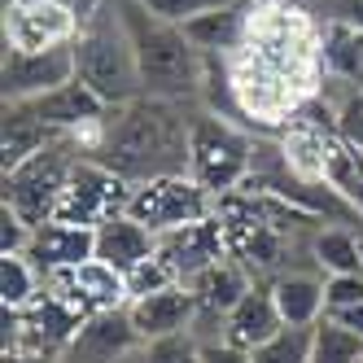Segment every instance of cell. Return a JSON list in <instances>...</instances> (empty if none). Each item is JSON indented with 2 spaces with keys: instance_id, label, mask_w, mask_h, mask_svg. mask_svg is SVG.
<instances>
[{
  "instance_id": "cell-1",
  "label": "cell",
  "mask_w": 363,
  "mask_h": 363,
  "mask_svg": "<svg viewBox=\"0 0 363 363\" xmlns=\"http://www.w3.org/2000/svg\"><path fill=\"white\" fill-rule=\"evenodd\" d=\"M189 140L193 114L179 101L136 96L114 106L79 145L84 158L110 167L127 184H149L162 175H189Z\"/></svg>"
},
{
  "instance_id": "cell-2",
  "label": "cell",
  "mask_w": 363,
  "mask_h": 363,
  "mask_svg": "<svg viewBox=\"0 0 363 363\" xmlns=\"http://www.w3.org/2000/svg\"><path fill=\"white\" fill-rule=\"evenodd\" d=\"M118 13L127 22L132 48H136L145 96L179 101V106L197 101L201 88H206V57L184 35V27L162 18V13H153V9H145L140 0H118Z\"/></svg>"
},
{
  "instance_id": "cell-3",
  "label": "cell",
  "mask_w": 363,
  "mask_h": 363,
  "mask_svg": "<svg viewBox=\"0 0 363 363\" xmlns=\"http://www.w3.org/2000/svg\"><path fill=\"white\" fill-rule=\"evenodd\" d=\"M74 74H79L110 110L145 96L136 48H132V35H127L123 13H118V0H106V9L74 35Z\"/></svg>"
},
{
  "instance_id": "cell-4",
  "label": "cell",
  "mask_w": 363,
  "mask_h": 363,
  "mask_svg": "<svg viewBox=\"0 0 363 363\" xmlns=\"http://www.w3.org/2000/svg\"><path fill=\"white\" fill-rule=\"evenodd\" d=\"M79 158H84V145L74 136H62L53 145H44L27 162L5 171V206L27 228L53 223L57 206H62V193L70 184V171L79 167Z\"/></svg>"
},
{
  "instance_id": "cell-5",
  "label": "cell",
  "mask_w": 363,
  "mask_h": 363,
  "mask_svg": "<svg viewBox=\"0 0 363 363\" xmlns=\"http://www.w3.org/2000/svg\"><path fill=\"white\" fill-rule=\"evenodd\" d=\"M250 171H254V140L228 114L197 110L193 140H189V175L219 201L228 193H237Z\"/></svg>"
},
{
  "instance_id": "cell-6",
  "label": "cell",
  "mask_w": 363,
  "mask_h": 363,
  "mask_svg": "<svg viewBox=\"0 0 363 363\" xmlns=\"http://www.w3.org/2000/svg\"><path fill=\"white\" fill-rule=\"evenodd\" d=\"M127 215L136 223H145L153 237H162V232H175V228H189V223L219 215V201L193 175H162V179H149V184H132Z\"/></svg>"
},
{
  "instance_id": "cell-7",
  "label": "cell",
  "mask_w": 363,
  "mask_h": 363,
  "mask_svg": "<svg viewBox=\"0 0 363 363\" xmlns=\"http://www.w3.org/2000/svg\"><path fill=\"white\" fill-rule=\"evenodd\" d=\"M74 74V44H57V48H5V62H0V96L5 106H22V101H35L44 92H53Z\"/></svg>"
},
{
  "instance_id": "cell-8",
  "label": "cell",
  "mask_w": 363,
  "mask_h": 363,
  "mask_svg": "<svg viewBox=\"0 0 363 363\" xmlns=\"http://www.w3.org/2000/svg\"><path fill=\"white\" fill-rule=\"evenodd\" d=\"M127 197H132V184H127L123 175H114L110 167H101L92 158H79V167L70 171V184L62 193L57 219L79 223V228H96L110 215L127 211Z\"/></svg>"
},
{
  "instance_id": "cell-9",
  "label": "cell",
  "mask_w": 363,
  "mask_h": 363,
  "mask_svg": "<svg viewBox=\"0 0 363 363\" xmlns=\"http://www.w3.org/2000/svg\"><path fill=\"white\" fill-rule=\"evenodd\" d=\"M140 346H145V337L132 324V311L110 306V311H92V315L79 320V328L62 346L57 363H127Z\"/></svg>"
},
{
  "instance_id": "cell-10",
  "label": "cell",
  "mask_w": 363,
  "mask_h": 363,
  "mask_svg": "<svg viewBox=\"0 0 363 363\" xmlns=\"http://www.w3.org/2000/svg\"><path fill=\"white\" fill-rule=\"evenodd\" d=\"M158 254L171 263V272L179 276V284L197 280L206 267H215L219 258H228V223L219 215L189 223V228H175L158 237Z\"/></svg>"
},
{
  "instance_id": "cell-11",
  "label": "cell",
  "mask_w": 363,
  "mask_h": 363,
  "mask_svg": "<svg viewBox=\"0 0 363 363\" xmlns=\"http://www.w3.org/2000/svg\"><path fill=\"white\" fill-rule=\"evenodd\" d=\"M44 127H53L57 136H74V140H84L92 127L110 114V106L101 101L84 79H70V84H62V88H53V92H44V96H35V101H22Z\"/></svg>"
},
{
  "instance_id": "cell-12",
  "label": "cell",
  "mask_w": 363,
  "mask_h": 363,
  "mask_svg": "<svg viewBox=\"0 0 363 363\" xmlns=\"http://www.w3.org/2000/svg\"><path fill=\"white\" fill-rule=\"evenodd\" d=\"M31 258V263L44 272V276H62V272H74L96 258V228H79V223H40L31 232L27 250H22Z\"/></svg>"
},
{
  "instance_id": "cell-13",
  "label": "cell",
  "mask_w": 363,
  "mask_h": 363,
  "mask_svg": "<svg viewBox=\"0 0 363 363\" xmlns=\"http://www.w3.org/2000/svg\"><path fill=\"white\" fill-rule=\"evenodd\" d=\"M74 35H79V22L57 0L13 5L5 13V48H57V44H74Z\"/></svg>"
},
{
  "instance_id": "cell-14",
  "label": "cell",
  "mask_w": 363,
  "mask_h": 363,
  "mask_svg": "<svg viewBox=\"0 0 363 363\" xmlns=\"http://www.w3.org/2000/svg\"><path fill=\"white\" fill-rule=\"evenodd\" d=\"M132 311V324L145 342H158V337H175V333H193L197 324V298L189 284H171V289L145 294L127 302Z\"/></svg>"
},
{
  "instance_id": "cell-15",
  "label": "cell",
  "mask_w": 363,
  "mask_h": 363,
  "mask_svg": "<svg viewBox=\"0 0 363 363\" xmlns=\"http://www.w3.org/2000/svg\"><path fill=\"white\" fill-rule=\"evenodd\" d=\"M250 22H254V0H237V5L197 13L189 22H179V27H184V35L201 48V57H232V53L245 48Z\"/></svg>"
},
{
  "instance_id": "cell-16",
  "label": "cell",
  "mask_w": 363,
  "mask_h": 363,
  "mask_svg": "<svg viewBox=\"0 0 363 363\" xmlns=\"http://www.w3.org/2000/svg\"><path fill=\"white\" fill-rule=\"evenodd\" d=\"M153 254H158V237H153L145 223H136L127 211L110 215L106 223H96V258L106 267L132 276L145 258H153Z\"/></svg>"
},
{
  "instance_id": "cell-17",
  "label": "cell",
  "mask_w": 363,
  "mask_h": 363,
  "mask_svg": "<svg viewBox=\"0 0 363 363\" xmlns=\"http://www.w3.org/2000/svg\"><path fill=\"white\" fill-rule=\"evenodd\" d=\"M284 328V320H280V311H276V302H272V289H254L228 311V320H223V342H232V346H241V350H258L263 342H272V337Z\"/></svg>"
},
{
  "instance_id": "cell-18",
  "label": "cell",
  "mask_w": 363,
  "mask_h": 363,
  "mask_svg": "<svg viewBox=\"0 0 363 363\" xmlns=\"http://www.w3.org/2000/svg\"><path fill=\"white\" fill-rule=\"evenodd\" d=\"M272 302L284 328H311L324 320V276L315 272H280L272 284Z\"/></svg>"
},
{
  "instance_id": "cell-19",
  "label": "cell",
  "mask_w": 363,
  "mask_h": 363,
  "mask_svg": "<svg viewBox=\"0 0 363 363\" xmlns=\"http://www.w3.org/2000/svg\"><path fill=\"white\" fill-rule=\"evenodd\" d=\"M320 74L363 88V31L346 27V22H324L320 27Z\"/></svg>"
},
{
  "instance_id": "cell-20",
  "label": "cell",
  "mask_w": 363,
  "mask_h": 363,
  "mask_svg": "<svg viewBox=\"0 0 363 363\" xmlns=\"http://www.w3.org/2000/svg\"><path fill=\"white\" fill-rule=\"evenodd\" d=\"M62 140L53 127H44L27 106H5V123H0V153H5V171H13L18 162H27L31 153H40L44 145Z\"/></svg>"
},
{
  "instance_id": "cell-21",
  "label": "cell",
  "mask_w": 363,
  "mask_h": 363,
  "mask_svg": "<svg viewBox=\"0 0 363 363\" xmlns=\"http://www.w3.org/2000/svg\"><path fill=\"white\" fill-rule=\"evenodd\" d=\"M311 263L324 276H354L363 272V241L346 228H320L311 237Z\"/></svg>"
},
{
  "instance_id": "cell-22",
  "label": "cell",
  "mask_w": 363,
  "mask_h": 363,
  "mask_svg": "<svg viewBox=\"0 0 363 363\" xmlns=\"http://www.w3.org/2000/svg\"><path fill=\"white\" fill-rule=\"evenodd\" d=\"M40 284H48V276L27 254H5L0 258V298H5V311L35 306L40 302Z\"/></svg>"
},
{
  "instance_id": "cell-23",
  "label": "cell",
  "mask_w": 363,
  "mask_h": 363,
  "mask_svg": "<svg viewBox=\"0 0 363 363\" xmlns=\"http://www.w3.org/2000/svg\"><path fill=\"white\" fill-rule=\"evenodd\" d=\"M315 350V324L311 328H280L272 342L254 350V363H311Z\"/></svg>"
},
{
  "instance_id": "cell-24",
  "label": "cell",
  "mask_w": 363,
  "mask_h": 363,
  "mask_svg": "<svg viewBox=\"0 0 363 363\" xmlns=\"http://www.w3.org/2000/svg\"><path fill=\"white\" fill-rule=\"evenodd\" d=\"M311 363H363V337L320 320L315 324V350H311Z\"/></svg>"
},
{
  "instance_id": "cell-25",
  "label": "cell",
  "mask_w": 363,
  "mask_h": 363,
  "mask_svg": "<svg viewBox=\"0 0 363 363\" xmlns=\"http://www.w3.org/2000/svg\"><path fill=\"white\" fill-rule=\"evenodd\" d=\"M127 363H201V342L193 333L158 337V342H145Z\"/></svg>"
},
{
  "instance_id": "cell-26",
  "label": "cell",
  "mask_w": 363,
  "mask_h": 363,
  "mask_svg": "<svg viewBox=\"0 0 363 363\" xmlns=\"http://www.w3.org/2000/svg\"><path fill=\"white\" fill-rule=\"evenodd\" d=\"M171 284H179V276L171 272V263H167L162 254H153V258H145V263L127 276V294H132V298H145V294L171 289Z\"/></svg>"
},
{
  "instance_id": "cell-27",
  "label": "cell",
  "mask_w": 363,
  "mask_h": 363,
  "mask_svg": "<svg viewBox=\"0 0 363 363\" xmlns=\"http://www.w3.org/2000/svg\"><path fill=\"white\" fill-rule=\"evenodd\" d=\"M337 136L354 153H363V88H350L346 101L337 106Z\"/></svg>"
},
{
  "instance_id": "cell-28",
  "label": "cell",
  "mask_w": 363,
  "mask_h": 363,
  "mask_svg": "<svg viewBox=\"0 0 363 363\" xmlns=\"http://www.w3.org/2000/svg\"><path fill=\"white\" fill-rule=\"evenodd\" d=\"M363 302V272L354 276H324V315L342 306H359Z\"/></svg>"
},
{
  "instance_id": "cell-29",
  "label": "cell",
  "mask_w": 363,
  "mask_h": 363,
  "mask_svg": "<svg viewBox=\"0 0 363 363\" xmlns=\"http://www.w3.org/2000/svg\"><path fill=\"white\" fill-rule=\"evenodd\" d=\"M140 5L153 9V13H162V18H171V22H189V18H197V13L237 5V0H140Z\"/></svg>"
},
{
  "instance_id": "cell-30",
  "label": "cell",
  "mask_w": 363,
  "mask_h": 363,
  "mask_svg": "<svg viewBox=\"0 0 363 363\" xmlns=\"http://www.w3.org/2000/svg\"><path fill=\"white\" fill-rule=\"evenodd\" d=\"M31 232L35 228H27L5 206V211H0V254H22V250H27V241H31Z\"/></svg>"
},
{
  "instance_id": "cell-31",
  "label": "cell",
  "mask_w": 363,
  "mask_h": 363,
  "mask_svg": "<svg viewBox=\"0 0 363 363\" xmlns=\"http://www.w3.org/2000/svg\"><path fill=\"white\" fill-rule=\"evenodd\" d=\"M201 363H254V354L215 337V342H201Z\"/></svg>"
},
{
  "instance_id": "cell-32",
  "label": "cell",
  "mask_w": 363,
  "mask_h": 363,
  "mask_svg": "<svg viewBox=\"0 0 363 363\" xmlns=\"http://www.w3.org/2000/svg\"><path fill=\"white\" fill-rule=\"evenodd\" d=\"M328 22H346V27L363 31V0H324Z\"/></svg>"
},
{
  "instance_id": "cell-33",
  "label": "cell",
  "mask_w": 363,
  "mask_h": 363,
  "mask_svg": "<svg viewBox=\"0 0 363 363\" xmlns=\"http://www.w3.org/2000/svg\"><path fill=\"white\" fill-rule=\"evenodd\" d=\"M57 5H62V9H66L74 22H79V31H84L88 22H92L101 9H106V0H57Z\"/></svg>"
},
{
  "instance_id": "cell-34",
  "label": "cell",
  "mask_w": 363,
  "mask_h": 363,
  "mask_svg": "<svg viewBox=\"0 0 363 363\" xmlns=\"http://www.w3.org/2000/svg\"><path fill=\"white\" fill-rule=\"evenodd\" d=\"M324 320L337 324V328H346V333H354V337H363V302L359 306H342V311H328Z\"/></svg>"
},
{
  "instance_id": "cell-35",
  "label": "cell",
  "mask_w": 363,
  "mask_h": 363,
  "mask_svg": "<svg viewBox=\"0 0 363 363\" xmlns=\"http://www.w3.org/2000/svg\"><path fill=\"white\" fill-rule=\"evenodd\" d=\"M5 363H57L53 354H5Z\"/></svg>"
},
{
  "instance_id": "cell-36",
  "label": "cell",
  "mask_w": 363,
  "mask_h": 363,
  "mask_svg": "<svg viewBox=\"0 0 363 363\" xmlns=\"http://www.w3.org/2000/svg\"><path fill=\"white\" fill-rule=\"evenodd\" d=\"M13 5H35V0H9V9H13ZM9 9H5V13H9Z\"/></svg>"
}]
</instances>
